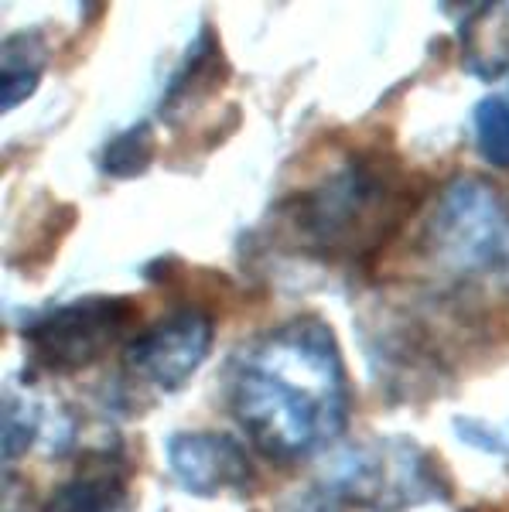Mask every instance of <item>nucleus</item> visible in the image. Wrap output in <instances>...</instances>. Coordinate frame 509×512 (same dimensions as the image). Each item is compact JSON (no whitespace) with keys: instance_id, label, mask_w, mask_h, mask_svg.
<instances>
[{"instance_id":"f257e3e1","label":"nucleus","mask_w":509,"mask_h":512,"mask_svg":"<svg viewBox=\"0 0 509 512\" xmlns=\"http://www.w3.org/2000/svg\"><path fill=\"white\" fill-rule=\"evenodd\" d=\"M229 407L274 461L325 451L349 424L352 390L332 325L291 318L253 338L229 369Z\"/></svg>"},{"instance_id":"f03ea898","label":"nucleus","mask_w":509,"mask_h":512,"mask_svg":"<svg viewBox=\"0 0 509 512\" xmlns=\"http://www.w3.org/2000/svg\"><path fill=\"white\" fill-rule=\"evenodd\" d=\"M417 195L397 161L366 151L281 205L294 246L328 263H352L380 253L414 212Z\"/></svg>"},{"instance_id":"7ed1b4c3","label":"nucleus","mask_w":509,"mask_h":512,"mask_svg":"<svg viewBox=\"0 0 509 512\" xmlns=\"http://www.w3.org/2000/svg\"><path fill=\"white\" fill-rule=\"evenodd\" d=\"M445 495L441 465L414 441H366L335 454L318 492H311L308 512H400Z\"/></svg>"},{"instance_id":"20e7f679","label":"nucleus","mask_w":509,"mask_h":512,"mask_svg":"<svg viewBox=\"0 0 509 512\" xmlns=\"http://www.w3.org/2000/svg\"><path fill=\"white\" fill-rule=\"evenodd\" d=\"M424 253L451 277L509 267V205L486 178H455L441 192L424 229Z\"/></svg>"},{"instance_id":"39448f33","label":"nucleus","mask_w":509,"mask_h":512,"mask_svg":"<svg viewBox=\"0 0 509 512\" xmlns=\"http://www.w3.org/2000/svg\"><path fill=\"white\" fill-rule=\"evenodd\" d=\"M141 311L127 297H86L38 315L24 325V352L48 373H79L100 362L130 328Z\"/></svg>"},{"instance_id":"423d86ee","label":"nucleus","mask_w":509,"mask_h":512,"mask_svg":"<svg viewBox=\"0 0 509 512\" xmlns=\"http://www.w3.org/2000/svg\"><path fill=\"white\" fill-rule=\"evenodd\" d=\"M216 338V321L202 308H178L154 321L127 349V369L161 393H175L202 369Z\"/></svg>"},{"instance_id":"0eeeda50","label":"nucleus","mask_w":509,"mask_h":512,"mask_svg":"<svg viewBox=\"0 0 509 512\" xmlns=\"http://www.w3.org/2000/svg\"><path fill=\"white\" fill-rule=\"evenodd\" d=\"M168 468L175 482L185 492L199 499H216V495H243L257 485V468H253L250 451L236 437L216 431H185L168 437Z\"/></svg>"},{"instance_id":"6e6552de","label":"nucleus","mask_w":509,"mask_h":512,"mask_svg":"<svg viewBox=\"0 0 509 512\" xmlns=\"http://www.w3.org/2000/svg\"><path fill=\"white\" fill-rule=\"evenodd\" d=\"M45 512H130L127 472L110 454L86 461L52 492Z\"/></svg>"},{"instance_id":"1a4fd4ad","label":"nucleus","mask_w":509,"mask_h":512,"mask_svg":"<svg viewBox=\"0 0 509 512\" xmlns=\"http://www.w3.org/2000/svg\"><path fill=\"white\" fill-rule=\"evenodd\" d=\"M462 69L482 82L509 76V4H479L462 21Z\"/></svg>"},{"instance_id":"9d476101","label":"nucleus","mask_w":509,"mask_h":512,"mask_svg":"<svg viewBox=\"0 0 509 512\" xmlns=\"http://www.w3.org/2000/svg\"><path fill=\"white\" fill-rule=\"evenodd\" d=\"M226 79V59L219 41L212 38V31L205 28L199 41L188 48V59L182 62V69L171 76L168 93L161 99V117L175 120L178 113H185L188 106H195L199 99H205L219 82Z\"/></svg>"},{"instance_id":"9b49d317","label":"nucleus","mask_w":509,"mask_h":512,"mask_svg":"<svg viewBox=\"0 0 509 512\" xmlns=\"http://www.w3.org/2000/svg\"><path fill=\"white\" fill-rule=\"evenodd\" d=\"M48 48L38 31H21V35H7L0 45V106L11 113L21 99H28L38 89V79L45 72Z\"/></svg>"},{"instance_id":"f8f14e48","label":"nucleus","mask_w":509,"mask_h":512,"mask_svg":"<svg viewBox=\"0 0 509 512\" xmlns=\"http://www.w3.org/2000/svg\"><path fill=\"white\" fill-rule=\"evenodd\" d=\"M475 147L486 164L509 171V86L475 106Z\"/></svg>"},{"instance_id":"ddd939ff","label":"nucleus","mask_w":509,"mask_h":512,"mask_svg":"<svg viewBox=\"0 0 509 512\" xmlns=\"http://www.w3.org/2000/svg\"><path fill=\"white\" fill-rule=\"evenodd\" d=\"M154 130L147 123H134L127 127L123 134H117L110 144L103 147V171L113 178H134V175H144L147 164L154 161Z\"/></svg>"},{"instance_id":"4468645a","label":"nucleus","mask_w":509,"mask_h":512,"mask_svg":"<svg viewBox=\"0 0 509 512\" xmlns=\"http://www.w3.org/2000/svg\"><path fill=\"white\" fill-rule=\"evenodd\" d=\"M35 434H38V410L28 403V396L21 400V396L11 390L4 400V461L7 465H14V458L31 448Z\"/></svg>"},{"instance_id":"2eb2a0df","label":"nucleus","mask_w":509,"mask_h":512,"mask_svg":"<svg viewBox=\"0 0 509 512\" xmlns=\"http://www.w3.org/2000/svg\"><path fill=\"white\" fill-rule=\"evenodd\" d=\"M496 451H509V441H503V444H499V448Z\"/></svg>"}]
</instances>
